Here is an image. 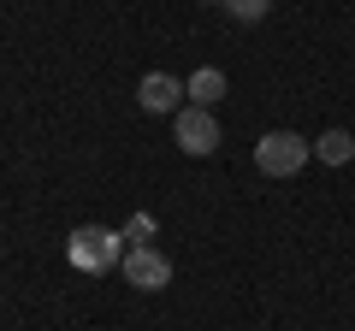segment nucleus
Returning <instances> with one entry per match:
<instances>
[{"label": "nucleus", "mask_w": 355, "mask_h": 331, "mask_svg": "<svg viewBox=\"0 0 355 331\" xmlns=\"http://www.w3.org/2000/svg\"><path fill=\"white\" fill-rule=\"evenodd\" d=\"M125 231H107V225H77L71 237H65V260H71L77 272H113L119 260H125Z\"/></svg>", "instance_id": "nucleus-1"}, {"label": "nucleus", "mask_w": 355, "mask_h": 331, "mask_svg": "<svg viewBox=\"0 0 355 331\" xmlns=\"http://www.w3.org/2000/svg\"><path fill=\"white\" fill-rule=\"evenodd\" d=\"M308 154H314V142H302L296 130H266L254 142V166H261L266 178H296L308 166Z\"/></svg>", "instance_id": "nucleus-2"}, {"label": "nucleus", "mask_w": 355, "mask_h": 331, "mask_svg": "<svg viewBox=\"0 0 355 331\" xmlns=\"http://www.w3.org/2000/svg\"><path fill=\"white\" fill-rule=\"evenodd\" d=\"M172 136L184 154H214L219 148V118L214 107H178L172 113Z\"/></svg>", "instance_id": "nucleus-3"}, {"label": "nucleus", "mask_w": 355, "mask_h": 331, "mask_svg": "<svg viewBox=\"0 0 355 331\" xmlns=\"http://www.w3.org/2000/svg\"><path fill=\"white\" fill-rule=\"evenodd\" d=\"M119 272H125V284H137V290H166V284H172V260H166L154 242H130L125 260H119Z\"/></svg>", "instance_id": "nucleus-4"}, {"label": "nucleus", "mask_w": 355, "mask_h": 331, "mask_svg": "<svg viewBox=\"0 0 355 331\" xmlns=\"http://www.w3.org/2000/svg\"><path fill=\"white\" fill-rule=\"evenodd\" d=\"M178 101H184V83L166 77V71H148L137 83V107L142 113H178Z\"/></svg>", "instance_id": "nucleus-5"}, {"label": "nucleus", "mask_w": 355, "mask_h": 331, "mask_svg": "<svg viewBox=\"0 0 355 331\" xmlns=\"http://www.w3.org/2000/svg\"><path fill=\"white\" fill-rule=\"evenodd\" d=\"M184 95H190V107H214L219 95H225V71H219V65H202V71L184 83Z\"/></svg>", "instance_id": "nucleus-6"}, {"label": "nucleus", "mask_w": 355, "mask_h": 331, "mask_svg": "<svg viewBox=\"0 0 355 331\" xmlns=\"http://www.w3.org/2000/svg\"><path fill=\"white\" fill-rule=\"evenodd\" d=\"M314 160L349 166V160H355V136H349V130H326V136H314Z\"/></svg>", "instance_id": "nucleus-7"}, {"label": "nucleus", "mask_w": 355, "mask_h": 331, "mask_svg": "<svg viewBox=\"0 0 355 331\" xmlns=\"http://www.w3.org/2000/svg\"><path fill=\"white\" fill-rule=\"evenodd\" d=\"M225 12L237 18V24H261V18L272 12V0H225Z\"/></svg>", "instance_id": "nucleus-8"}, {"label": "nucleus", "mask_w": 355, "mask_h": 331, "mask_svg": "<svg viewBox=\"0 0 355 331\" xmlns=\"http://www.w3.org/2000/svg\"><path fill=\"white\" fill-rule=\"evenodd\" d=\"M125 242H154V213H130V225H125Z\"/></svg>", "instance_id": "nucleus-9"}, {"label": "nucleus", "mask_w": 355, "mask_h": 331, "mask_svg": "<svg viewBox=\"0 0 355 331\" xmlns=\"http://www.w3.org/2000/svg\"><path fill=\"white\" fill-rule=\"evenodd\" d=\"M202 6H225V0H202Z\"/></svg>", "instance_id": "nucleus-10"}]
</instances>
